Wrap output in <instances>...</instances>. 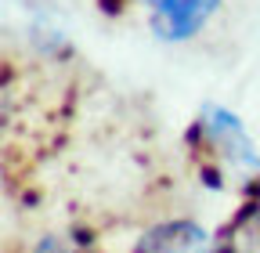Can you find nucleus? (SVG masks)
I'll return each instance as SVG.
<instances>
[{
  "label": "nucleus",
  "mask_w": 260,
  "mask_h": 253,
  "mask_svg": "<svg viewBox=\"0 0 260 253\" xmlns=\"http://www.w3.org/2000/svg\"><path fill=\"white\" fill-rule=\"evenodd\" d=\"M203 131L210 138V145L217 148V155L224 163H232L239 170H260V155L249 141V134L242 131V123L228 112V109H206Z\"/></svg>",
  "instance_id": "f257e3e1"
},
{
  "label": "nucleus",
  "mask_w": 260,
  "mask_h": 253,
  "mask_svg": "<svg viewBox=\"0 0 260 253\" xmlns=\"http://www.w3.org/2000/svg\"><path fill=\"white\" fill-rule=\"evenodd\" d=\"M134 253H217V242H210V235L191 220H167L141 235Z\"/></svg>",
  "instance_id": "f03ea898"
},
{
  "label": "nucleus",
  "mask_w": 260,
  "mask_h": 253,
  "mask_svg": "<svg viewBox=\"0 0 260 253\" xmlns=\"http://www.w3.org/2000/svg\"><path fill=\"white\" fill-rule=\"evenodd\" d=\"M220 0H162L155 8V29L170 40L191 37L213 11H217Z\"/></svg>",
  "instance_id": "7ed1b4c3"
},
{
  "label": "nucleus",
  "mask_w": 260,
  "mask_h": 253,
  "mask_svg": "<svg viewBox=\"0 0 260 253\" xmlns=\"http://www.w3.org/2000/svg\"><path fill=\"white\" fill-rule=\"evenodd\" d=\"M217 253H260V199H249L217 239Z\"/></svg>",
  "instance_id": "20e7f679"
},
{
  "label": "nucleus",
  "mask_w": 260,
  "mask_h": 253,
  "mask_svg": "<svg viewBox=\"0 0 260 253\" xmlns=\"http://www.w3.org/2000/svg\"><path fill=\"white\" fill-rule=\"evenodd\" d=\"M40 253H83V249H73V246H61V242H44Z\"/></svg>",
  "instance_id": "39448f33"
},
{
  "label": "nucleus",
  "mask_w": 260,
  "mask_h": 253,
  "mask_svg": "<svg viewBox=\"0 0 260 253\" xmlns=\"http://www.w3.org/2000/svg\"><path fill=\"white\" fill-rule=\"evenodd\" d=\"M148 4H155V8H159V4H162V0H148Z\"/></svg>",
  "instance_id": "423d86ee"
}]
</instances>
